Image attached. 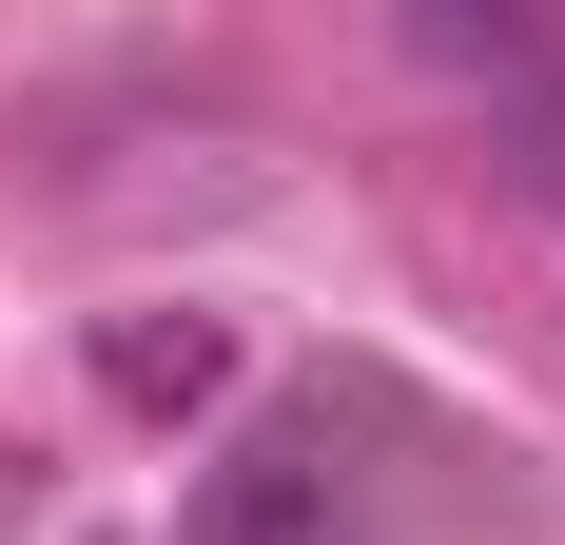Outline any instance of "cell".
<instances>
[{
	"instance_id": "cell-1",
	"label": "cell",
	"mask_w": 565,
	"mask_h": 545,
	"mask_svg": "<svg viewBox=\"0 0 565 545\" xmlns=\"http://www.w3.org/2000/svg\"><path fill=\"white\" fill-rule=\"evenodd\" d=\"M175 545H351V468H332V429H312V409H274L234 468H195Z\"/></svg>"
},
{
	"instance_id": "cell-2",
	"label": "cell",
	"mask_w": 565,
	"mask_h": 545,
	"mask_svg": "<svg viewBox=\"0 0 565 545\" xmlns=\"http://www.w3.org/2000/svg\"><path fill=\"white\" fill-rule=\"evenodd\" d=\"M98 389L175 429V409H215V389H234V331H215V312H98Z\"/></svg>"
},
{
	"instance_id": "cell-3",
	"label": "cell",
	"mask_w": 565,
	"mask_h": 545,
	"mask_svg": "<svg viewBox=\"0 0 565 545\" xmlns=\"http://www.w3.org/2000/svg\"><path fill=\"white\" fill-rule=\"evenodd\" d=\"M409 58H449V78H526V58H546V20H508V0H488V20H468V0H429V20H409Z\"/></svg>"
}]
</instances>
